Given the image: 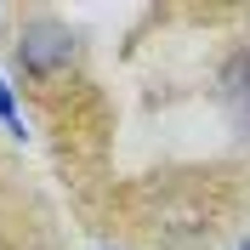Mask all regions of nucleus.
<instances>
[{"instance_id": "2", "label": "nucleus", "mask_w": 250, "mask_h": 250, "mask_svg": "<svg viewBox=\"0 0 250 250\" xmlns=\"http://www.w3.org/2000/svg\"><path fill=\"white\" fill-rule=\"evenodd\" d=\"M0 125H6V137H29V125H23V114H17V97H12V85L0 80Z\"/></svg>"}, {"instance_id": "1", "label": "nucleus", "mask_w": 250, "mask_h": 250, "mask_svg": "<svg viewBox=\"0 0 250 250\" xmlns=\"http://www.w3.org/2000/svg\"><path fill=\"white\" fill-rule=\"evenodd\" d=\"M68 62H74V34L62 29V23L40 17V23H29V29L17 34V68L29 80H51Z\"/></svg>"}]
</instances>
